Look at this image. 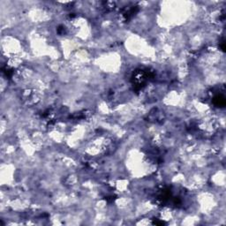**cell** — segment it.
Instances as JSON below:
<instances>
[{"instance_id":"1","label":"cell","mask_w":226,"mask_h":226,"mask_svg":"<svg viewBox=\"0 0 226 226\" xmlns=\"http://www.w3.org/2000/svg\"><path fill=\"white\" fill-rule=\"evenodd\" d=\"M214 104L218 107H224L225 105V99L223 96H217L214 98Z\"/></svg>"}]
</instances>
